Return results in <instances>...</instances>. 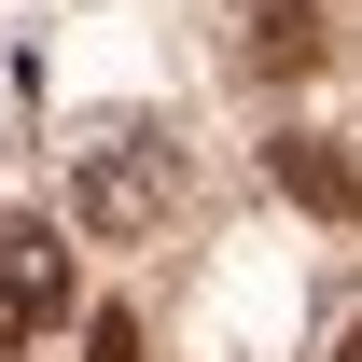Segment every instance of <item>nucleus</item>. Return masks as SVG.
Here are the masks:
<instances>
[{
	"instance_id": "f257e3e1",
	"label": "nucleus",
	"mask_w": 362,
	"mask_h": 362,
	"mask_svg": "<svg viewBox=\"0 0 362 362\" xmlns=\"http://www.w3.org/2000/svg\"><path fill=\"white\" fill-rule=\"evenodd\" d=\"M168 209H181V139L168 126H112L84 153V181H70V223L84 237H153Z\"/></svg>"
},
{
	"instance_id": "f03ea898",
	"label": "nucleus",
	"mask_w": 362,
	"mask_h": 362,
	"mask_svg": "<svg viewBox=\"0 0 362 362\" xmlns=\"http://www.w3.org/2000/svg\"><path fill=\"white\" fill-rule=\"evenodd\" d=\"M70 320V237L56 223H0V349H28Z\"/></svg>"
},
{
	"instance_id": "7ed1b4c3",
	"label": "nucleus",
	"mask_w": 362,
	"mask_h": 362,
	"mask_svg": "<svg viewBox=\"0 0 362 362\" xmlns=\"http://www.w3.org/2000/svg\"><path fill=\"white\" fill-rule=\"evenodd\" d=\"M265 181L293 195V209H320V223H362V153H349V139H320V126L265 139Z\"/></svg>"
},
{
	"instance_id": "20e7f679",
	"label": "nucleus",
	"mask_w": 362,
	"mask_h": 362,
	"mask_svg": "<svg viewBox=\"0 0 362 362\" xmlns=\"http://www.w3.org/2000/svg\"><path fill=\"white\" fill-rule=\"evenodd\" d=\"M320 42H334V28H320V0H251V70H265V84H307L320 70Z\"/></svg>"
},
{
	"instance_id": "39448f33",
	"label": "nucleus",
	"mask_w": 362,
	"mask_h": 362,
	"mask_svg": "<svg viewBox=\"0 0 362 362\" xmlns=\"http://www.w3.org/2000/svg\"><path fill=\"white\" fill-rule=\"evenodd\" d=\"M84 362H139V320H126V307H98V320H84Z\"/></svg>"
},
{
	"instance_id": "423d86ee",
	"label": "nucleus",
	"mask_w": 362,
	"mask_h": 362,
	"mask_svg": "<svg viewBox=\"0 0 362 362\" xmlns=\"http://www.w3.org/2000/svg\"><path fill=\"white\" fill-rule=\"evenodd\" d=\"M334 362H362V320H349V349H334Z\"/></svg>"
}]
</instances>
